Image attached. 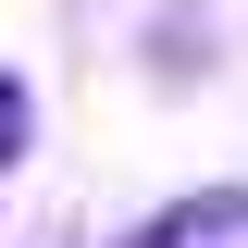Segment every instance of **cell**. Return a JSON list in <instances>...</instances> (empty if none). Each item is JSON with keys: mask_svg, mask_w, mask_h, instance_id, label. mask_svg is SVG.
<instances>
[{"mask_svg": "<svg viewBox=\"0 0 248 248\" xmlns=\"http://www.w3.org/2000/svg\"><path fill=\"white\" fill-rule=\"evenodd\" d=\"M37 149V112H25V75H13V62H0V174H13V161Z\"/></svg>", "mask_w": 248, "mask_h": 248, "instance_id": "7a4b0ae2", "label": "cell"}, {"mask_svg": "<svg viewBox=\"0 0 248 248\" xmlns=\"http://www.w3.org/2000/svg\"><path fill=\"white\" fill-rule=\"evenodd\" d=\"M124 248H248V186H199V199H174L161 223H137Z\"/></svg>", "mask_w": 248, "mask_h": 248, "instance_id": "6da1fadb", "label": "cell"}]
</instances>
